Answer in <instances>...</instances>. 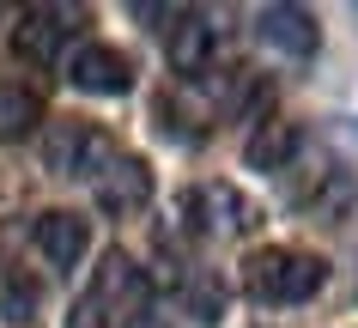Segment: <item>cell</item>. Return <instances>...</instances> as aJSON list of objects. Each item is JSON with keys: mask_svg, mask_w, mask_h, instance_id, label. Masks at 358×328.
Masks as SVG:
<instances>
[{"mask_svg": "<svg viewBox=\"0 0 358 328\" xmlns=\"http://www.w3.org/2000/svg\"><path fill=\"white\" fill-rule=\"evenodd\" d=\"M43 122V97L24 85H0V140H24Z\"/></svg>", "mask_w": 358, "mask_h": 328, "instance_id": "obj_11", "label": "cell"}, {"mask_svg": "<svg viewBox=\"0 0 358 328\" xmlns=\"http://www.w3.org/2000/svg\"><path fill=\"white\" fill-rule=\"evenodd\" d=\"M37 304H43V286L31 280V273H19V268L0 273V316H6V322H31Z\"/></svg>", "mask_w": 358, "mask_h": 328, "instance_id": "obj_12", "label": "cell"}, {"mask_svg": "<svg viewBox=\"0 0 358 328\" xmlns=\"http://www.w3.org/2000/svg\"><path fill=\"white\" fill-rule=\"evenodd\" d=\"M146 201H152V171L140 158H115L110 171L97 176V207L115 213V219H122V213H140Z\"/></svg>", "mask_w": 358, "mask_h": 328, "instance_id": "obj_8", "label": "cell"}, {"mask_svg": "<svg viewBox=\"0 0 358 328\" xmlns=\"http://www.w3.org/2000/svg\"><path fill=\"white\" fill-rule=\"evenodd\" d=\"M61 43H67V13H61V6H31L19 19V31H13V49H19V61H31V67H55Z\"/></svg>", "mask_w": 358, "mask_h": 328, "instance_id": "obj_6", "label": "cell"}, {"mask_svg": "<svg viewBox=\"0 0 358 328\" xmlns=\"http://www.w3.org/2000/svg\"><path fill=\"white\" fill-rule=\"evenodd\" d=\"M43 164L55 176H103L115 164V146L97 134L92 122H55L43 140Z\"/></svg>", "mask_w": 358, "mask_h": 328, "instance_id": "obj_2", "label": "cell"}, {"mask_svg": "<svg viewBox=\"0 0 358 328\" xmlns=\"http://www.w3.org/2000/svg\"><path fill=\"white\" fill-rule=\"evenodd\" d=\"M92 304L103 310V316H110V310H122V316H140V310H146V273L134 268L122 250L103 255V268H97V286H92Z\"/></svg>", "mask_w": 358, "mask_h": 328, "instance_id": "obj_5", "label": "cell"}, {"mask_svg": "<svg viewBox=\"0 0 358 328\" xmlns=\"http://www.w3.org/2000/svg\"><path fill=\"white\" fill-rule=\"evenodd\" d=\"M37 250H43V262H55V268H79L85 255H92V225L79 219V213H37Z\"/></svg>", "mask_w": 358, "mask_h": 328, "instance_id": "obj_4", "label": "cell"}, {"mask_svg": "<svg viewBox=\"0 0 358 328\" xmlns=\"http://www.w3.org/2000/svg\"><path fill=\"white\" fill-rule=\"evenodd\" d=\"M255 37L267 49H280V55H316V19L303 13V6H262V19H255Z\"/></svg>", "mask_w": 358, "mask_h": 328, "instance_id": "obj_7", "label": "cell"}, {"mask_svg": "<svg viewBox=\"0 0 358 328\" xmlns=\"http://www.w3.org/2000/svg\"><path fill=\"white\" fill-rule=\"evenodd\" d=\"M292 152H298V128H292V122H267V128H255L249 146H243L249 171H285Z\"/></svg>", "mask_w": 358, "mask_h": 328, "instance_id": "obj_10", "label": "cell"}, {"mask_svg": "<svg viewBox=\"0 0 358 328\" xmlns=\"http://www.w3.org/2000/svg\"><path fill=\"white\" fill-rule=\"evenodd\" d=\"M182 310H189V322H219V316H225V286H219V280H189Z\"/></svg>", "mask_w": 358, "mask_h": 328, "instance_id": "obj_13", "label": "cell"}, {"mask_svg": "<svg viewBox=\"0 0 358 328\" xmlns=\"http://www.w3.org/2000/svg\"><path fill=\"white\" fill-rule=\"evenodd\" d=\"M67 79L85 97H122L134 85V61L122 49H110V43H79L73 61H67Z\"/></svg>", "mask_w": 358, "mask_h": 328, "instance_id": "obj_3", "label": "cell"}, {"mask_svg": "<svg viewBox=\"0 0 358 328\" xmlns=\"http://www.w3.org/2000/svg\"><path fill=\"white\" fill-rule=\"evenodd\" d=\"M170 67L176 73H201L207 67V55H213V24L201 19V13H182V19L170 24Z\"/></svg>", "mask_w": 358, "mask_h": 328, "instance_id": "obj_9", "label": "cell"}, {"mask_svg": "<svg viewBox=\"0 0 358 328\" xmlns=\"http://www.w3.org/2000/svg\"><path fill=\"white\" fill-rule=\"evenodd\" d=\"M328 280V262L310 250H255L243 262V292L255 304H303Z\"/></svg>", "mask_w": 358, "mask_h": 328, "instance_id": "obj_1", "label": "cell"}, {"mask_svg": "<svg viewBox=\"0 0 358 328\" xmlns=\"http://www.w3.org/2000/svg\"><path fill=\"white\" fill-rule=\"evenodd\" d=\"M67 328H110V316L92 304V298H79L73 310H67Z\"/></svg>", "mask_w": 358, "mask_h": 328, "instance_id": "obj_14", "label": "cell"}]
</instances>
